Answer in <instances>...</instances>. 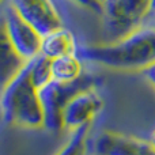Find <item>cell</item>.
<instances>
[{"label": "cell", "instance_id": "1", "mask_svg": "<svg viewBox=\"0 0 155 155\" xmlns=\"http://www.w3.org/2000/svg\"><path fill=\"white\" fill-rule=\"evenodd\" d=\"M84 61L120 71H143L155 63V27L142 26L113 42L80 45Z\"/></svg>", "mask_w": 155, "mask_h": 155}, {"label": "cell", "instance_id": "2", "mask_svg": "<svg viewBox=\"0 0 155 155\" xmlns=\"http://www.w3.org/2000/svg\"><path fill=\"white\" fill-rule=\"evenodd\" d=\"M3 120L22 128L44 127V109L38 87L34 84L30 61L0 93Z\"/></svg>", "mask_w": 155, "mask_h": 155}, {"label": "cell", "instance_id": "3", "mask_svg": "<svg viewBox=\"0 0 155 155\" xmlns=\"http://www.w3.org/2000/svg\"><path fill=\"white\" fill-rule=\"evenodd\" d=\"M150 0H105L102 3V26L106 42H113L146 23Z\"/></svg>", "mask_w": 155, "mask_h": 155}, {"label": "cell", "instance_id": "4", "mask_svg": "<svg viewBox=\"0 0 155 155\" xmlns=\"http://www.w3.org/2000/svg\"><path fill=\"white\" fill-rule=\"evenodd\" d=\"M101 84L99 78L86 72L80 79L72 83H59L51 80L40 88V98L44 109V127L49 131L63 128V110L71 98L79 91Z\"/></svg>", "mask_w": 155, "mask_h": 155}, {"label": "cell", "instance_id": "5", "mask_svg": "<svg viewBox=\"0 0 155 155\" xmlns=\"http://www.w3.org/2000/svg\"><path fill=\"white\" fill-rule=\"evenodd\" d=\"M41 35L70 26L72 0H7ZM71 27V26H70Z\"/></svg>", "mask_w": 155, "mask_h": 155}, {"label": "cell", "instance_id": "6", "mask_svg": "<svg viewBox=\"0 0 155 155\" xmlns=\"http://www.w3.org/2000/svg\"><path fill=\"white\" fill-rule=\"evenodd\" d=\"M3 11H4L8 35L23 60L30 61L40 56L41 40H42L40 31L33 25H30L10 3H5L3 5Z\"/></svg>", "mask_w": 155, "mask_h": 155}, {"label": "cell", "instance_id": "7", "mask_svg": "<svg viewBox=\"0 0 155 155\" xmlns=\"http://www.w3.org/2000/svg\"><path fill=\"white\" fill-rule=\"evenodd\" d=\"M105 101L98 93V86L79 91L63 110V128L71 131L90 127L93 120L102 112Z\"/></svg>", "mask_w": 155, "mask_h": 155}, {"label": "cell", "instance_id": "8", "mask_svg": "<svg viewBox=\"0 0 155 155\" xmlns=\"http://www.w3.org/2000/svg\"><path fill=\"white\" fill-rule=\"evenodd\" d=\"M95 155H155L148 140L116 132H102L94 144Z\"/></svg>", "mask_w": 155, "mask_h": 155}, {"label": "cell", "instance_id": "9", "mask_svg": "<svg viewBox=\"0 0 155 155\" xmlns=\"http://www.w3.org/2000/svg\"><path fill=\"white\" fill-rule=\"evenodd\" d=\"M29 61L18 53L7 31L3 7L0 8V93Z\"/></svg>", "mask_w": 155, "mask_h": 155}, {"label": "cell", "instance_id": "10", "mask_svg": "<svg viewBox=\"0 0 155 155\" xmlns=\"http://www.w3.org/2000/svg\"><path fill=\"white\" fill-rule=\"evenodd\" d=\"M79 46L75 31L70 26H64L42 35L40 54L53 60L68 54H78Z\"/></svg>", "mask_w": 155, "mask_h": 155}, {"label": "cell", "instance_id": "11", "mask_svg": "<svg viewBox=\"0 0 155 155\" xmlns=\"http://www.w3.org/2000/svg\"><path fill=\"white\" fill-rule=\"evenodd\" d=\"M84 60L79 54L57 57L51 60V78L59 83H72L86 74Z\"/></svg>", "mask_w": 155, "mask_h": 155}, {"label": "cell", "instance_id": "12", "mask_svg": "<svg viewBox=\"0 0 155 155\" xmlns=\"http://www.w3.org/2000/svg\"><path fill=\"white\" fill-rule=\"evenodd\" d=\"M88 128L90 127H83V128L72 131L70 139L67 140V143L63 146L61 150L56 155H84Z\"/></svg>", "mask_w": 155, "mask_h": 155}, {"label": "cell", "instance_id": "13", "mask_svg": "<svg viewBox=\"0 0 155 155\" xmlns=\"http://www.w3.org/2000/svg\"><path fill=\"white\" fill-rule=\"evenodd\" d=\"M72 2L76 3V4L80 5V7L87 8V10L93 11V12H95L97 15L101 16L102 5H101V3H98V0H72Z\"/></svg>", "mask_w": 155, "mask_h": 155}, {"label": "cell", "instance_id": "14", "mask_svg": "<svg viewBox=\"0 0 155 155\" xmlns=\"http://www.w3.org/2000/svg\"><path fill=\"white\" fill-rule=\"evenodd\" d=\"M142 74H143V76H144V79L150 83L151 87L155 90V63L148 65L147 68H144V70L142 71Z\"/></svg>", "mask_w": 155, "mask_h": 155}, {"label": "cell", "instance_id": "15", "mask_svg": "<svg viewBox=\"0 0 155 155\" xmlns=\"http://www.w3.org/2000/svg\"><path fill=\"white\" fill-rule=\"evenodd\" d=\"M155 25V0H150L148 3V15L146 23L143 26H154Z\"/></svg>", "mask_w": 155, "mask_h": 155}, {"label": "cell", "instance_id": "16", "mask_svg": "<svg viewBox=\"0 0 155 155\" xmlns=\"http://www.w3.org/2000/svg\"><path fill=\"white\" fill-rule=\"evenodd\" d=\"M150 142V144L153 146V148H154V151H155V131L153 132V135H151V139L148 140Z\"/></svg>", "mask_w": 155, "mask_h": 155}, {"label": "cell", "instance_id": "17", "mask_svg": "<svg viewBox=\"0 0 155 155\" xmlns=\"http://www.w3.org/2000/svg\"><path fill=\"white\" fill-rule=\"evenodd\" d=\"M5 3H7V0H0V8H2L3 5L5 4Z\"/></svg>", "mask_w": 155, "mask_h": 155}, {"label": "cell", "instance_id": "18", "mask_svg": "<svg viewBox=\"0 0 155 155\" xmlns=\"http://www.w3.org/2000/svg\"><path fill=\"white\" fill-rule=\"evenodd\" d=\"M0 118H3V114H2V106H0Z\"/></svg>", "mask_w": 155, "mask_h": 155}, {"label": "cell", "instance_id": "19", "mask_svg": "<svg viewBox=\"0 0 155 155\" xmlns=\"http://www.w3.org/2000/svg\"><path fill=\"white\" fill-rule=\"evenodd\" d=\"M105 0H98V3H101V5H102V3H104Z\"/></svg>", "mask_w": 155, "mask_h": 155}, {"label": "cell", "instance_id": "20", "mask_svg": "<svg viewBox=\"0 0 155 155\" xmlns=\"http://www.w3.org/2000/svg\"><path fill=\"white\" fill-rule=\"evenodd\" d=\"M153 27H155V25H154V26H153Z\"/></svg>", "mask_w": 155, "mask_h": 155}, {"label": "cell", "instance_id": "21", "mask_svg": "<svg viewBox=\"0 0 155 155\" xmlns=\"http://www.w3.org/2000/svg\"><path fill=\"white\" fill-rule=\"evenodd\" d=\"M94 155H95V154H94Z\"/></svg>", "mask_w": 155, "mask_h": 155}]
</instances>
